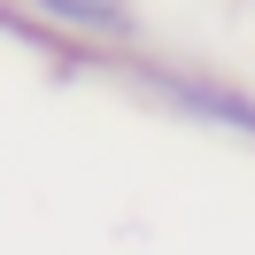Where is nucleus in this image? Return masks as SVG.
<instances>
[{
	"label": "nucleus",
	"mask_w": 255,
	"mask_h": 255,
	"mask_svg": "<svg viewBox=\"0 0 255 255\" xmlns=\"http://www.w3.org/2000/svg\"><path fill=\"white\" fill-rule=\"evenodd\" d=\"M186 101L209 109V116H224V124H248L255 131V101H240V93H201V85H186Z\"/></svg>",
	"instance_id": "f03ea898"
},
{
	"label": "nucleus",
	"mask_w": 255,
	"mask_h": 255,
	"mask_svg": "<svg viewBox=\"0 0 255 255\" xmlns=\"http://www.w3.org/2000/svg\"><path fill=\"white\" fill-rule=\"evenodd\" d=\"M47 16H70V23H93V31H124V0H39Z\"/></svg>",
	"instance_id": "f257e3e1"
}]
</instances>
